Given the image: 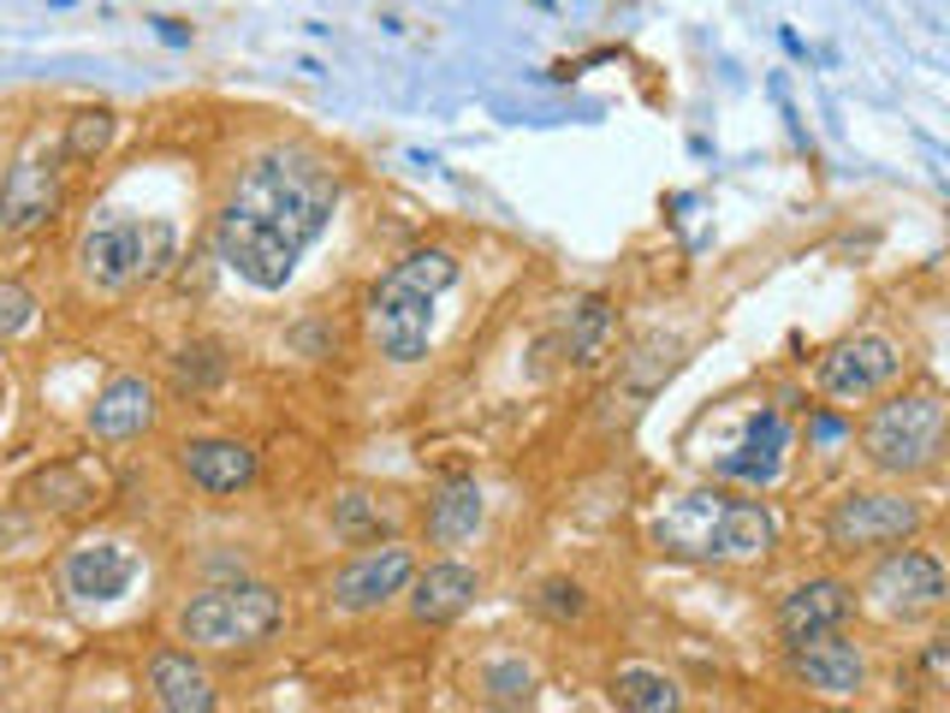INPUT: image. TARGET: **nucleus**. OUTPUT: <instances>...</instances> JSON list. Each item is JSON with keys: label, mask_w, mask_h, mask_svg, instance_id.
Segmentation results:
<instances>
[{"label": "nucleus", "mask_w": 950, "mask_h": 713, "mask_svg": "<svg viewBox=\"0 0 950 713\" xmlns=\"http://www.w3.org/2000/svg\"><path fill=\"white\" fill-rule=\"evenodd\" d=\"M333 209H339V172L310 149H273L238 172L214 226V250L256 292H280L298 274L303 250L333 226Z\"/></svg>", "instance_id": "1"}, {"label": "nucleus", "mask_w": 950, "mask_h": 713, "mask_svg": "<svg viewBox=\"0 0 950 713\" xmlns=\"http://www.w3.org/2000/svg\"><path fill=\"white\" fill-rule=\"evenodd\" d=\"M653 547L695 565H755L779 547V517L760 500H730L719 488H695L666 500L648 523Z\"/></svg>", "instance_id": "2"}, {"label": "nucleus", "mask_w": 950, "mask_h": 713, "mask_svg": "<svg viewBox=\"0 0 950 713\" xmlns=\"http://www.w3.org/2000/svg\"><path fill=\"white\" fill-rule=\"evenodd\" d=\"M458 280V256L440 244H422L404 261H392L369 292V339L387 363H422L434 339V303Z\"/></svg>", "instance_id": "3"}, {"label": "nucleus", "mask_w": 950, "mask_h": 713, "mask_svg": "<svg viewBox=\"0 0 950 713\" xmlns=\"http://www.w3.org/2000/svg\"><path fill=\"white\" fill-rule=\"evenodd\" d=\"M172 261H179V226L160 221V214L108 209L78 238V274L101 292H131L143 280H160Z\"/></svg>", "instance_id": "4"}, {"label": "nucleus", "mask_w": 950, "mask_h": 713, "mask_svg": "<svg viewBox=\"0 0 950 713\" xmlns=\"http://www.w3.org/2000/svg\"><path fill=\"white\" fill-rule=\"evenodd\" d=\"M861 458L880 476H927L945 458V392L915 387L897 399L873 404V416L861 422Z\"/></svg>", "instance_id": "5"}, {"label": "nucleus", "mask_w": 950, "mask_h": 713, "mask_svg": "<svg viewBox=\"0 0 950 713\" xmlns=\"http://www.w3.org/2000/svg\"><path fill=\"white\" fill-rule=\"evenodd\" d=\"M280 594L268 583H221L179 606V636L197 648H256L280 631Z\"/></svg>", "instance_id": "6"}, {"label": "nucleus", "mask_w": 950, "mask_h": 713, "mask_svg": "<svg viewBox=\"0 0 950 713\" xmlns=\"http://www.w3.org/2000/svg\"><path fill=\"white\" fill-rule=\"evenodd\" d=\"M927 530V505L891 488H850L843 500H831L826 512V547L831 553H873L897 547L909 535Z\"/></svg>", "instance_id": "7"}, {"label": "nucleus", "mask_w": 950, "mask_h": 713, "mask_svg": "<svg viewBox=\"0 0 950 713\" xmlns=\"http://www.w3.org/2000/svg\"><path fill=\"white\" fill-rule=\"evenodd\" d=\"M945 594H950L945 565L932 559L927 547H903V553H891V559L873 565L861 601H868V613L885 619V624H915V619L939 613Z\"/></svg>", "instance_id": "8"}, {"label": "nucleus", "mask_w": 950, "mask_h": 713, "mask_svg": "<svg viewBox=\"0 0 950 713\" xmlns=\"http://www.w3.org/2000/svg\"><path fill=\"white\" fill-rule=\"evenodd\" d=\"M897 375H903L897 339H885V333H856V339H838V345H831V352L820 357L814 381H820L826 399L856 404V399H873V392H885L891 381H897Z\"/></svg>", "instance_id": "9"}, {"label": "nucleus", "mask_w": 950, "mask_h": 713, "mask_svg": "<svg viewBox=\"0 0 950 713\" xmlns=\"http://www.w3.org/2000/svg\"><path fill=\"white\" fill-rule=\"evenodd\" d=\"M416 577V553L404 542H369L345 571H333V606L339 613H375L392 594H404V583Z\"/></svg>", "instance_id": "10"}, {"label": "nucleus", "mask_w": 950, "mask_h": 713, "mask_svg": "<svg viewBox=\"0 0 950 713\" xmlns=\"http://www.w3.org/2000/svg\"><path fill=\"white\" fill-rule=\"evenodd\" d=\"M791 672L814 695H826V702H850L868 683V654L856 643H843L838 631H826V636H808V643H791Z\"/></svg>", "instance_id": "11"}, {"label": "nucleus", "mask_w": 950, "mask_h": 713, "mask_svg": "<svg viewBox=\"0 0 950 713\" xmlns=\"http://www.w3.org/2000/svg\"><path fill=\"white\" fill-rule=\"evenodd\" d=\"M137 553H131L125 542H83V547H71L66 553V565H60V583L71 601H83V606H108V601H120V594L137 583Z\"/></svg>", "instance_id": "12"}, {"label": "nucleus", "mask_w": 950, "mask_h": 713, "mask_svg": "<svg viewBox=\"0 0 950 713\" xmlns=\"http://www.w3.org/2000/svg\"><path fill=\"white\" fill-rule=\"evenodd\" d=\"M60 167H54V155L42 161V155H24V161H12L7 185H0V232L7 238H19V232H36L48 226L54 214H60Z\"/></svg>", "instance_id": "13"}, {"label": "nucleus", "mask_w": 950, "mask_h": 713, "mask_svg": "<svg viewBox=\"0 0 950 713\" xmlns=\"http://www.w3.org/2000/svg\"><path fill=\"white\" fill-rule=\"evenodd\" d=\"M784 453H791V422L779 411H760V416H749L742 441L713 458V476L719 482H742V488H767V482H779Z\"/></svg>", "instance_id": "14"}, {"label": "nucleus", "mask_w": 950, "mask_h": 713, "mask_svg": "<svg viewBox=\"0 0 950 713\" xmlns=\"http://www.w3.org/2000/svg\"><path fill=\"white\" fill-rule=\"evenodd\" d=\"M850 613H856V589L850 583H838V577H808V583L784 589V601H779V636H784V648L808 643V636L838 631Z\"/></svg>", "instance_id": "15"}, {"label": "nucleus", "mask_w": 950, "mask_h": 713, "mask_svg": "<svg viewBox=\"0 0 950 713\" xmlns=\"http://www.w3.org/2000/svg\"><path fill=\"white\" fill-rule=\"evenodd\" d=\"M179 464H185L190 488L214 493V500H226V493H238V488L256 482V446L226 441V434H209V441H185V446H179Z\"/></svg>", "instance_id": "16"}, {"label": "nucleus", "mask_w": 950, "mask_h": 713, "mask_svg": "<svg viewBox=\"0 0 950 713\" xmlns=\"http://www.w3.org/2000/svg\"><path fill=\"white\" fill-rule=\"evenodd\" d=\"M404 589H411V619L416 624H451V619L470 613V601L481 594V577L458 559H440V565H428V571H416Z\"/></svg>", "instance_id": "17"}, {"label": "nucleus", "mask_w": 950, "mask_h": 713, "mask_svg": "<svg viewBox=\"0 0 950 713\" xmlns=\"http://www.w3.org/2000/svg\"><path fill=\"white\" fill-rule=\"evenodd\" d=\"M19 500L31 505V512H48V517H78L101 500V476L90 464H48V470L24 476Z\"/></svg>", "instance_id": "18"}, {"label": "nucleus", "mask_w": 950, "mask_h": 713, "mask_svg": "<svg viewBox=\"0 0 950 713\" xmlns=\"http://www.w3.org/2000/svg\"><path fill=\"white\" fill-rule=\"evenodd\" d=\"M155 422V387L137 375H113L90 404V434L96 441H131Z\"/></svg>", "instance_id": "19"}, {"label": "nucleus", "mask_w": 950, "mask_h": 713, "mask_svg": "<svg viewBox=\"0 0 950 713\" xmlns=\"http://www.w3.org/2000/svg\"><path fill=\"white\" fill-rule=\"evenodd\" d=\"M149 695L167 713H209L214 708V683L190 660V648H160L149 654Z\"/></svg>", "instance_id": "20"}, {"label": "nucleus", "mask_w": 950, "mask_h": 713, "mask_svg": "<svg viewBox=\"0 0 950 713\" xmlns=\"http://www.w3.org/2000/svg\"><path fill=\"white\" fill-rule=\"evenodd\" d=\"M481 488L470 482V476H451V482L434 488V500H428V542H440V547H458V542H470V535L481 530Z\"/></svg>", "instance_id": "21"}, {"label": "nucleus", "mask_w": 950, "mask_h": 713, "mask_svg": "<svg viewBox=\"0 0 950 713\" xmlns=\"http://www.w3.org/2000/svg\"><path fill=\"white\" fill-rule=\"evenodd\" d=\"M612 702L630 713H671V708H683V690H678V678L653 672V666H624L612 678Z\"/></svg>", "instance_id": "22"}, {"label": "nucleus", "mask_w": 950, "mask_h": 713, "mask_svg": "<svg viewBox=\"0 0 950 713\" xmlns=\"http://www.w3.org/2000/svg\"><path fill=\"white\" fill-rule=\"evenodd\" d=\"M113 131H120V113H113V108H78V113H71V125H66L60 155L71 167H96L101 155L113 149Z\"/></svg>", "instance_id": "23"}, {"label": "nucleus", "mask_w": 950, "mask_h": 713, "mask_svg": "<svg viewBox=\"0 0 950 713\" xmlns=\"http://www.w3.org/2000/svg\"><path fill=\"white\" fill-rule=\"evenodd\" d=\"M380 530H392V505H380L375 493H345L333 500V535L350 547H369L380 542Z\"/></svg>", "instance_id": "24"}, {"label": "nucleus", "mask_w": 950, "mask_h": 713, "mask_svg": "<svg viewBox=\"0 0 950 713\" xmlns=\"http://www.w3.org/2000/svg\"><path fill=\"white\" fill-rule=\"evenodd\" d=\"M612 333V303L606 298H577L565 315V339H570V357L577 363H601V345Z\"/></svg>", "instance_id": "25"}, {"label": "nucleus", "mask_w": 950, "mask_h": 713, "mask_svg": "<svg viewBox=\"0 0 950 713\" xmlns=\"http://www.w3.org/2000/svg\"><path fill=\"white\" fill-rule=\"evenodd\" d=\"M671 375H678V339H648V345H641V352L630 357V369H624V387L648 399L653 387L671 381Z\"/></svg>", "instance_id": "26"}, {"label": "nucleus", "mask_w": 950, "mask_h": 713, "mask_svg": "<svg viewBox=\"0 0 950 713\" xmlns=\"http://www.w3.org/2000/svg\"><path fill=\"white\" fill-rule=\"evenodd\" d=\"M481 683H488V702H500V708H529L535 702V666H523V660H488Z\"/></svg>", "instance_id": "27"}, {"label": "nucleus", "mask_w": 950, "mask_h": 713, "mask_svg": "<svg viewBox=\"0 0 950 713\" xmlns=\"http://www.w3.org/2000/svg\"><path fill=\"white\" fill-rule=\"evenodd\" d=\"M172 375H179L185 392H202V387H214L226 375V357L214 352V345H185L179 363H172Z\"/></svg>", "instance_id": "28"}, {"label": "nucleus", "mask_w": 950, "mask_h": 713, "mask_svg": "<svg viewBox=\"0 0 950 713\" xmlns=\"http://www.w3.org/2000/svg\"><path fill=\"white\" fill-rule=\"evenodd\" d=\"M31 322H36V298H31V286H19V280H0V339L24 333Z\"/></svg>", "instance_id": "29"}, {"label": "nucleus", "mask_w": 950, "mask_h": 713, "mask_svg": "<svg viewBox=\"0 0 950 713\" xmlns=\"http://www.w3.org/2000/svg\"><path fill=\"white\" fill-rule=\"evenodd\" d=\"M535 613H547V619H559V624L565 619H582V613H589V594L559 577V583H547V589L535 594Z\"/></svg>", "instance_id": "30"}, {"label": "nucleus", "mask_w": 950, "mask_h": 713, "mask_svg": "<svg viewBox=\"0 0 950 713\" xmlns=\"http://www.w3.org/2000/svg\"><path fill=\"white\" fill-rule=\"evenodd\" d=\"M149 31L167 42V48H190V24H179V19H167V12H155L149 19Z\"/></svg>", "instance_id": "31"}, {"label": "nucleus", "mask_w": 950, "mask_h": 713, "mask_svg": "<svg viewBox=\"0 0 950 713\" xmlns=\"http://www.w3.org/2000/svg\"><path fill=\"white\" fill-rule=\"evenodd\" d=\"M945 666H950V636H932V643H927V678L939 683Z\"/></svg>", "instance_id": "32"}, {"label": "nucleus", "mask_w": 950, "mask_h": 713, "mask_svg": "<svg viewBox=\"0 0 950 713\" xmlns=\"http://www.w3.org/2000/svg\"><path fill=\"white\" fill-rule=\"evenodd\" d=\"M843 434H850V422H843V416H814V441H843Z\"/></svg>", "instance_id": "33"}, {"label": "nucleus", "mask_w": 950, "mask_h": 713, "mask_svg": "<svg viewBox=\"0 0 950 713\" xmlns=\"http://www.w3.org/2000/svg\"><path fill=\"white\" fill-rule=\"evenodd\" d=\"M779 42H784V54H791V60H808V42H802V36L791 31V24L779 31Z\"/></svg>", "instance_id": "34"}]
</instances>
